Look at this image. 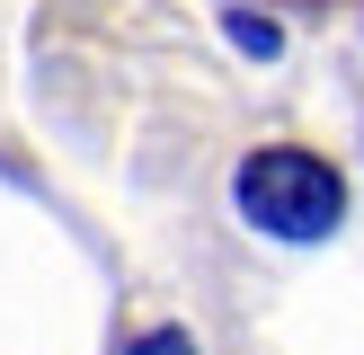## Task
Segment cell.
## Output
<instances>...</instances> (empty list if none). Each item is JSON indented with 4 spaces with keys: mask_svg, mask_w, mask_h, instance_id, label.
<instances>
[{
    "mask_svg": "<svg viewBox=\"0 0 364 355\" xmlns=\"http://www.w3.org/2000/svg\"><path fill=\"white\" fill-rule=\"evenodd\" d=\"M134 355H196V346H187V337H178V329H151V337H142Z\"/></svg>",
    "mask_w": 364,
    "mask_h": 355,
    "instance_id": "2",
    "label": "cell"
},
{
    "mask_svg": "<svg viewBox=\"0 0 364 355\" xmlns=\"http://www.w3.org/2000/svg\"><path fill=\"white\" fill-rule=\"evenodd\" d=\"M240 213L258 231H276V240H320V231H338V213H347V187H338V169L320 151L276 142V151L240 160Z\"/></svg>",
    "mask_w": 364,
    "mask_h": 355,
    "instance_id": "1",
    "label": "cell"
}]
</instances>
